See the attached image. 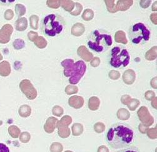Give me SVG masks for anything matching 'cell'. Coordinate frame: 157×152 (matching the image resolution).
I'll return each mask as SVG.
<instances>
[{
    "label": "cell",
    "mask_w": 157,
    "mask_h": 152,
    "mask_svg": "<svg viewBox=\"0 0 157 152\" xmlns=\"http://www.w3.org/2000/svg\"><path fill=\"white\" fill-rule=\"evenodd\" d=\"M106 140L114 149L130 147L134 140V131L127 124H115L108 130Z\"/></svg>",
    "instance_id": "6da1fadb"
},
{
    "label": "cell",
    "mask_w": 157,
    "mask_h": 152,
    "mask_svg": "<svg viewBox=\"0 0 157 152\" xmlns=\"http://www.w3.org/2000/svg\"><path fill=\"white\" fill-rule=\"evenodd\" d=\"M61 66L64 67V75L70 78L69 82L73 85L79 82L86 70V65L83 60L74 63L73 59H67L63 60Z\"/></svg>",
    "instance_id": "7a4b0ae2"
},
{
    "label": "cell",
    "mask_w": 157,
    "mask_h": 152,
    "mask_svg": "<svg viewBox=\"0 0 157 152\" xmlns=\"http://www.w3.org/2000/svg\"><path fill=\"white\" fill-rule=\"evenodd\" d=\"M112 44V38L107 32L101 29L93 31L88 36L89 48L97 52H103L108 50Z\"/></svg>",
    "instance_id": "3957f363"
},
{
    "label": "cell",
    "mask_w": 157,
    "mask_h": 152,
    "mask_svg": "<svg viewBox=\"0 0 157 152\" xmlns=\"http://www.w3.org/2000/svg\"><path fill=\"white\" fill-rule=\"evenodd\" d=\"M65 23L60 16L56 14H51L43 19L41 29L43 33L48 36L53 37L59 34L63 29Z\"/></svg>",
    "instance_id": "277c9868"
},
{
    "label": "cell",
    "mask_w": 157,
    "mask_h": 152,
    "mask_svg": "<svg viewBox=\"0 0 157 152\" xmlns=\"http://www.w3.org/2000/svg\"><path fill=\"white\" fill-rule=\"evenodd\" d=\"M130 56L128 51L120 46H115L112 49L110 64L112 67H125L130 63Z\"/></svg>",
    "instance_id": "5b68a950"
},
{
    "label": "cell",
    "mask_w": 157,
    "mask_h": 152,
    "mask_svg": "<svg viewBox=\"0 0 157 152\" xmlns=\"http://www.w3.org/2000/svg\"><path fill=\"white\" fill-rule=\"evenodd\" d=\"M150 36V31L142 23L134 24L130 31V38L132 42L136 44H140L142 41H148Z\"/></svg>",
    "instance_id": "8992f818"
},
{
    "label": "cell",
    "mask_w": 157,
    "mask_h": 152,
    "mask_svg": "<svg viewBox=\"0 0 157 152\" xmlns=\"http://www.w3.org/2000/svg\"><path fill=\"white\" fill-rule=\"evenodd\" d=\"M138 117L142 124L145 127H150L154 123V118L149 112L148 108L145 106L141 107L137 112Z\"/></svg>",
    "instance_id": "52a82bcc"
},
{
    "label": "cell",
    "mask_w": 157,
    "mask_h": 152,
    "mask_svg": "<svg viewBox=\"0 0 157 152\" xmlns=\"http://www.w3.org/2000/svg\"><path fill=\"white\" fill-rule=\"evenodd\" d=\"M20 87L22 92L28 99L33 100L36 97L37 91L29 80L25 79L22 81L20 84Z\"/></svg>",
    "instance_id": "ba28073f"
},
{
    "label": "cell",
    "mask_w": 157,
    "mask_h": 152,
    "mask_svg": "<svg viewBox=\"0 0 157 152\" xmlns=\"http://www.w3.org/2000/svg\"><path fill=\"white\" fill-rule=\"evenodd\" d=\"M59 120L53 117H50L46 120V123L44 125V129L45 132L48 133H53L55 128L57 127V125Z\"/></svg>",
    "instance_id": "9c48e42d"
},
{
    "label": "cell",
    "mask_w": 157,
    "mask_h": 152,
    "mask_svg": "<svg viewBox=\"0 0 157 152\" xmlns=\"http://www.w3.org/2000/svg\"><path fill=\"white\" fill-rule=\"evenodd\" d=\"M77 54L82 59L86 62L91 61L93 58V55L90 52L85 45H81L77 49Z\"/></svg>",
    "instance_id": "30bf717a"
},
{
    "label": "cell",
    "mask_w": 157,
    "mask_h": 152,
    "mask_svg": "<svg viewBox=\"0 0 157 152\" xmlns=\"http://www.w3.org/2000/svg\"><path fill=\"white\" fill-rule=\"evenodd\" d=\"M115 4V11L116 13L118 11H125L128 10L133 4V0H119L116 1Z\"/></svg>",
    "instance_id": "8fae6325"
},
{
    "label": "cell",
    "mask_w": 157,
    "mask_h": 152,
    "mask_svg": "<svg viewBox=\"0 0 157 152\" xmlns=\"http://www.w3.org/2000/svg\"><path fill=\"white\" fill-rule=\"evenodd\" d=\"M68 103L71 107L76 109H79L82 108L84 105V99L81 96H74L69 99Z\"/></svg>",
    "instance_id": "7c38bea8"
},
{
    "label": "cell",
    "mask_w": 157,
    "mask_h": 152,
    "mask_svg": "<svg viewBox=\"0 0 157 152\" xmlns=\"http://www.w3.org/2000/svg\"><path fill=\"white\" fill-rule=\"evenodd\" d=\"M136 79L135 72L132 69H127L123 74V81L128 85H131L134 83Z\"/></svg>",
    "instance_id": "4fadbf2b"
},
{
    "label": "cell",
    "mask_w": 157,
    "mask_h": 152,
    "mask_svg": "<svg viewBox=\"0 0 157 152\" xmlns=\"http://www.w3.org/2000/svg\"><path fill=\"white\" fill-rule=\"evenodd\" d=\"M85 31V26L81 23L75 24L71 30V33L75 36H80Z\"/></svg>",
    "instance_id": "5bb4252c"
},
{
    "label": "cell",
    "mask_w": 157,
    "mask_h": 152,
    "mask_svg": "<svg viewBox=\"0 0 157 152\" xmlns=\"http://www.w3.org/2000/svg\"><path fill=\"white\" fill-rule=\"evenodd\" d=\"M57 128H58V135L60 136L61 138L67 139L70 135L71 131H70V129L69 128L68 126L60 125V124H58V123Z\"/></svg>",
    "instance_id": "9a60e30c"
},
{
    "label": "cell",
    "mask_w": 157,
    "mask_h": 152,
    "mask_svg": "<svg viewBox=\"0 0 157 152\" xmlns=\"http://www.w3.org/2000/svg\"><path fill=\"white\" fill-rule=\"evenodd\" d=\"M100 105V100L97 97H91L88 100V107L91 110L95 111L98 109Z\"/></svg>",
    "instance_id": "2e32d148"
},
{
    "label": "cell",
    "mask_w": 157,
    "mask_h": 152,
    "mask_svg": "<svg viewBox=\"0 0 157 152\" xmlns=\"http://www.w3.org/2000/svg\"><path fill=\"white\" fill-rule=\"evenodd\" d=\"M115 40L118 43H121L123 44H127L128 43L126 34L123 31H118L116 32L115 35Z\"/></svg>",
    "instance_id": "e0dca14e"
},
{
    "label": "cell",
    "mask_w": 157,
    "mask_h": 152,
    "mask_svg": "<svg viewBox=\"0 0 157 152\" xmlns=\"http://www.w3.org/2000/svg\"><path fill=\"white\" fill-rule=\"evenodd\" d=\"M75 3L71 0H61L60 1V6L65 10L71 12L75 8Z\"/></svg>",
    "instance_id": "ac0fdd59"
},
{
    "label": "cell",
    "mask_w": 157,
    "mask_h": 152,
    "mask_svg": "<svg viewBox=\"0 0 157 152\" xmlns=\"http://www.w3.org/2000/svg\"><path fill=\"white\" fill-rule=\"evenodd\" d=\"M117 117L121 120H127L130 117V113L126 109H120L117 114Z\"/></svg>",
    "instance_id": "d6986e66"
},
{
    "label": "cell",
    "mask_w": 157,
    "mask_h": 152,
    "mask_svg": "<svg viewBox=\"0 0 157 152\" xmlns=\"http://www.w3.org/2000/svg\"><path fill=\"white\" fill-rule=\"evenodd\" d=\"M72 134L73 136H79L83 132L84 128L82 124L75 123L72 126Z\"/></svg>",
    "instance_id": "ffe728a7"
},
{
    "label": "cell",
    "mask_w": 157,
    "mask_h": 152,
    "mask_svg": "<svg viewBox=\"0 0 157 152\" xmlns=\"http://www.w3.org/2000/svg\"><path fill=\"white\" fill-rule=\"evenodd\" d=\"M157 57V47L154 46L148 50L145 54V58L148 60H154Z\"/></svg>",
    "instance_id": "44dd1931"
},
{
    "label": "cell",
    "mask_w": 157,
    "mask_h": 152,
    "mask_svg": "<svg viewBox=\"0 0 157 152\" xmlns=\"http://www.w3.org/2000/svg\"><path fill=\"white\" fill-rule=\"evenodd\" d=\"M16 26L18 31H24L28 26L27 20L25 18L19 19L16 23Z\"/></svg>",
    "instance_id": "7402d4cb"
},
{
    "label": "cell",
    "mask_w": 157,
    "mask_h": 152,
    "mask_svg": "<svg viewBox=\"0 0 157 152\" xmlns=\"http://www.w3.org/2000/svg\"><path fill=\"white\" fill-rule=\"evenodd\" d=\"M35 44L36 46L40 49H44L46 47L48 42L42 36H38V38L35 40Z\"/></svg>",
    "instance_id": "603a6c76"
},
{
    "label": "cell",
    "mask_w": 157,
    "mask_h": 152,
    "mask_svg": "<svg viewBox=\"0 0 157 152\" xmlns=\"http://www.w3.org/2000/svg\"><path fill=\"white\" fill-rule=\"evenodd\" d=\"M115 0H106L105 3L108 11L111 13H115Z\"/></svg>",
    "instance_id": "cb8c5ba5"
},
{
    "label": "cell",
    "mask_w": 157,
    "mask_h": 152,
    "mask_svg": "<svg viewBox=\"0 0 157 152\" xmlns=\"http://www.w3.org/2000/svg\"><path fill=\"white\" fill-rule=\"evenodd\" d=\"M94 18V11L91 9H86L82 14V18L85 21H90Z\"/></svg>",
    "instance_id": "d4e9b609"
},
{
    "label": "cell",
    "mask_w": 157,
    "mask_h": 152,
    "mask_svg": "<svg viewBox=\"0 0 157 152\" xmlns=\"http://www.w3.org/2000/svg\"><path fill=\"white\" fill-rule=\"evenodd\" d=\"M31 27L34 29H38V22L39 17L36 15H32L29 18Z\"/></svg>",
    "instance_id": "484cf974"
},
{
    "label": "cell",
    "mask_w": 157,
    "mask_h": 152,
    "mask_svg": "<svg viewBox=\"0 0 157 152\" xmlns=\"http://www.w3.org/2000/svg\"><path fill=\"white\" fill-rule=\"evenodd\" d=\"M140 101L138 100V99H132L130 100V101L129 102V103H128L127 106L128 109L132 110V111H134L135 110L137 107L139 106L140 105Z\"/></svg>",
    "instance_id": "4316f807"
},
{
    "label": "cell",
    "mask_w": 157,
    "mask_h": 152,
    "mask_svg": "<svg viewBox=\"0 0 157 152\" xmlns=\"http://www.w3.org/2000/svg\"><path fill=\"white\" fill-rule=\"evenodd\" d=\"M63 150V147L60 143L54 142L50 146L51 152H62Z\"/></svg>",
    "instance_id": "83f0119b"
},
{
    "label": "cell",
    "mask_w": 157,
    "mask_h": 152,
    "mask_svg": "<svg viewBox=\"0 0 157 152\" xmlns=\"http://www.w3.org/2000/svg\"><path fill=\"white\" fill-rule=\"evenodd\" d=\"M78 92V88L76 85H68L65 88V92L68 95L75 94Z\"/></svg>",
    "instance_id": "f1b7e54d"
},
{
    "label": "cell",
    "mask_w": 157,
    "mask_h": 152,
    "mask_svg": "<svg viewBox=\"0 0 157 152\" xmlns=\"http://www.w3.org/2000/svg\"><path fill=\"white\" fill-rule=\"evenodd\" d=\"M72 122V118L69 115H65L58 121V124L69 126Z\"/></svg>",
    "instance_id": "f546056e"
},
{
    "label": "cell",
    "mask_w": 157,
    "mask_h": 152,
    "mask_svg": "<svg viewBox=\"0 0 157 152\" xmlns=\"http://www.w3.org/2000/svg\"><path fill=\"white\" fill-rule=\"evenodd\" d=\"M31 107L28 105H23L21 107L20 112L21 114V115L23 117H28L31 114Z\"/></svg>",
    "instance_id": "4dcf8cb0"
},
{
    "label": "cell",
    "mask_w": 157,
    "mask_h": 152,
    "mask_svg": "<svg viewBox=\"0 0 157 152\" xmlns=\"http://www.w3.org/2000/svg\"><path fill=\"white\" fill-rule=\"evenodd\" d=\"M82 9H83V6L80 3H75L73 11H71L70 13L71 15H73V16H78V15H79L81 13Z\"/></svg>",
    "instance_id": "1f68e13d"
},
{
    "label": "cell",
    "mask_w": 157,
    "mask_h": 152,
    "mask_svg": "<svg viewBox=\"0 0 157 152\" xmlns=\"http://www.w3.org/2000/svg\"><path fill=\"white\" fill-rule=\"evenodd\" d=\"M46 5L49 8L57 9L60 6V1L59 0H49L46 2Z\"/></svg>",
    "instance_id": "d6a6232c"
},
{
    "label": "cell",
    "mask_w": 157,
    "mask_h": 152,
    "mask_svg": "<svg viewBox=\"0 0 157 152\" xmlns=\"http://www.w3.org/2000/svg\"><path fill=\"white\" fill-rule=\"evenodd\" d=\"M53 114L56 117H61L62 115L64 113L63 109L60 106L58 105H55V107L53 108L52 110Z\"/></svg>",
    "instance_id": "836d02e7"
},
{
    "label": "cell",
    "mask_w": 157,
    "mask_h": 152,
    "mask_svg": "<svg viewBox=\"0 0 157 152\" xmlns=\"http://www.w3.org/2000/svg\"><path fill=\"white\" fill-rule=\"evenodd\" d=\"M94 130L98 133H101L105 130V125L102 122H97L94 125Z\"/></svg>",
    "instance_id": "e575fe53"
},
{
    "label": "cell",
    "mask_w": 157,
    "mask_h": 152,
    "mask_svg": "<svg viewBox=\"0 0 157 152\" xmlns=\"http://www.w3.org/2000/svg\"><path fill=\"white\" fill-rule=\"evenodd\" d=\"M148 137L151 139H156L157 138V133H156V127L148 128L146 133Z\"/></svg>",
    "instance_id": "d590c367"
},
{
    "label": "cell",
    "mask_w": 157,
    "mask_h": 152,
    "mask_svg": "<svg viewBox=\"0 0 157 152\" xmlns=\"http://www.w3.org/2000/svg\"><path fill=\"white\" fill-rule=\"evenodd\" d=\"M16 12H17L19 16H23V15L26 13V8L24 6L20 4H18L16 6Z\"/></svg>",
    "instance_id": "8d00e7d4"
},
{
    "label": "cell",
    "mask_w": 157,
    "mask_h": 152,
    "mask_svg": "<svg viewBox=\"0 0 157 152\" xmlns=\"http://www.w3.org/2000/svg\"><path fill=\"white\" fill-rule=\"evenodd\" d=\"M109 78L112 80H117L120 78V73L117 71L112 70L109 72Z\"/></svg>",
    "instance_id": "74e56055"
},
{
    "label": "cell",
    "mask_w": 157,
    "mask_h": 152,
    "mask_svg": "<svg viewBox=\"0 0 157 152\" xmlns=\"http://www.w3.org/2000/svg\"><path fill=\"white\" fill-rule=\"evenodd\" d=\"M13 45L16 49H20L25 46V42L23 40H21L20 39H17L14 41V42H13Z\"/></svg>",
    "instance_id": "f35d334b"
},
{
    "label": "cell",
    "mask_w": 157,
    "mask_h": 152,
    "mask_svg": "<svg viewBox=\"0 0 157 152\" xmlns=\"http://www.w3.org/2000/svg\"><path fill=\"white\" fill-rule=\"evenodd\" d=\"M117 152H140L139 150L135 147H128L120 150Z\"/></svg>",
    "instance_id": "ab89813d"
},
{
    "label": "cell",
    "mask_w": 157,
    "mask_h": 152,
    "mask_svg": "<svg viewBox=\"0 0 157 152\" xmlns=\"http://www.w3.org/2000/svg\"><path fill=\"white\" fill-rule=\"evenodd\" d=\"M101 63V60L98 57H93L92 59V60L90 61V64L91 66L94 67H98Z\"/></svg>",
    "instance_id": "60d3db41"
},
{
    "label": "cell",
    "mask_w": 157,
    "mask_h": 152,
    "mask_svg": "<svg viewBox=\"0 0 157 152\" xmlns=\"http://www.w3.org/2000/svg\"><path fill=\"white\" fill-rule=\"evenodd\" d=\"M155 97H156V95L152 90H148L145 94V97L148 100H151Z\"/></svg>",
    "instance_id": "b9f144b4"
},
{
    "label": "cell",
    "mask_w": 157,
    "mask_h": 152,
    "mask_svg": "<svg viewBox=\"0 0 157 152\" xmlns=\"http://www.w3.org/2000/svg\"><path fill=\"white\" fill-rule=\"evenodd\" d=\"M28 37L29 39L31 41L35 42V40L38 38V33H36V32L30 31V32H29L28 34Z\"/></svg>",
    "instance_id": "7bdbcfd3"
},
{
    "label": "cell",
    "mask_w": 157,
    "mask_h": 152,
    "mask_svg": "<svg viewBox=\"0 0 157 152\" xmlns=\"http://www.w3.org/2000/svg\"><path fill=\"white\" fill-rule=\"evenodd\" d=\"M131 99L132 98L129 95H123L121 97V102L123 104L127 105Z\"/></svg>",
    "instance_id": "ee69618b"
},
{
    "label": "cell",
    "mask_w": 157,
    "mask_h": 152,
    "mask_svg": "<svg viewBox=\"0 0 157 152\" xmlns=\"http://www.w3.org/2000/svg\"><path fill=\"white\" fill-rule=\"evenodd\" d=\"M151 3V0H142V1H140V6L143 8H147L148 7L150 6V4Z\"/></svg>",
    "instance_id": "f6af8a7d"
},
{
    "label": "cell",
    "mask_w": 157,
    "mask_h": 152,
    "mask_svg": "<svg viewBox=\"0 0 157 152\" xmlns=\"http://www.w3.org/2000/svg\"><path fill=\"white\" fill-rule=\"evenodd\" d=\"M0 152H10V150L6 144L0 143Z\"/></svg>",
    "instance_id": "bcb514c9"
},
{
    "label": "cell",
    "mask_w": 157,
    "mask_h": 152,
    "mask_svg": "<svg viewBox=\"0 0 157 152\" xmlns=\"http://www.w3.org/2000/svg\"><path fill=\"white\" fill-rule=\"evenodd\" d=\"M138 129L140 130V132L143 133V134H145L147 133V130L148 129V127H145V125H144L142 124H140L138 126Z\"/></svg>",
    "instance_id": "7dc6e473"
},
{
    "label": "cell",
    "mask_w": 157,
    "mask_h": 152,
    "mask_svg": "<svg viewBox=\"0 0 157 152\" xmlns=\"http://www.w3.org/2000/svg\"><path fill=\"white\" fill-rule=\"evenodd\" d=\"M29 139H30V135L28 133L25 132V133H23L22 136H21V140L23 142H26L28 140H29Z\"/></svg>",
    "instance_id": "c3c4849f"
},
{
    "label": "cell",
    "mask_w": 157,
    "mask_h": 152,
    "mask_svg": "<svg viewBox=\"0 0 157 152\" xmlns=\"http://www.w3.org/2000/svg\"><path fill=\"white\" fill-rule=\"evenodd\" d=\"M150 19H151V21H152V23H153L154 24H155V25L157 24V20H156V19H157V14H156V13H152V14H151Z\"/></svg>",
    "instance_id": "681fc988"
},
{
    "label": "cell",
    "mask_w": 157,
    "mask_h": 152,
    "mask_svg": "<svg viewBox=\"0 0 157 152\" xmlns=\"http://www.w3.org/2000/svg\"><path fill=\"white\" fill-rule=\"evenodd\" d=\"M97 152H109V151L106 146L101 145L98 148Z\"/></svg>",
    "instance_id": "f907efd6"
},
{
    "label": "cell",
    "mask_w": 157,
    "mask_h": 152,
    "mask_svg": "<svg viewBox=\"0 0 157 152\" xmlns=\"http://www.w3.org/2000/svg\"><path fill=\"white\" fill-rule=\"evenodd\" d=\"M156 77L153 78L150 82V84H151V85L153 88L154 89H156L157 88V84H156Z\"/></svg>",
    "instance_id": "816d5d0a"
},
{
    "label": "cell",
    "mask_w": 157,
    "mask_h": 152,
    "mask_svg": "<svg viewBox=\"0 0 157 152\" xmlns=\"http://www.w3.org/2000/svg\"><path fill=\"white\" fill-rule=\"evenodd\" d=\"M156 97H155V98H153L151 100V105L153 108H155V109H156L157 108V104H156Z\"/></svg>",
    "instance_id": "f5cc1de1"
},
{
    "label": "cell",
    "mask_w": 157,
    "mask_h": 152,
    "mask_svg": "<svg viewBox=\"0 0 157 152\" xmlns=\"http://www.w3.org/2000/svg\"><path fill=\"white\" fill-rule=\"evenodd\" d=\"M156 1L155 2V3L152 6V11H157V8H156Z\"/></svg>",
    "instance_id": "db71d44e"
},
{
    "label": "cell",
    "mask_w": 157,
    "mask_h": 152,
    "mask_svg": "<svg viewBox=\"0 0 157 152\" xmlns=\"http://www.w3.org/2000/svg\"><path fill=\"white\" fill-rule=\"evenodd\" d=\"M65 152H73V151H70V150H67V151H65Z\"/></svg>",
    "instance_id": "11a10c76"
}]
</instances>
